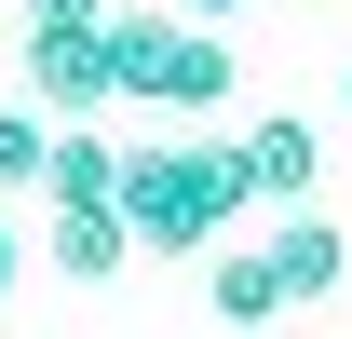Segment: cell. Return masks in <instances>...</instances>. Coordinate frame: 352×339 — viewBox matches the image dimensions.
I'll use <instances>...</instances> for the list:
<instances>
[{
    "label": "cell",
    "mask_w": 352,
    "mask_h": 339,
    "mask_svg": "<svg viewBox=\"0 0 352 339\" xmlns=\"http://www.w3.org/2000/svg\"><path fill=\"white\" fill-rule=\"evenodd\" d=\"M122 258H135L122 204H54V271H68V285H109Z\"/></svg>",
    "instance_id": "obj_6"
},
{
    "label": "cell",
    "mask_w": 352,
    "mask_h": 339,
    "mask_svg": "<svg viewBox=\"0 0 352 339\" xmlns=\"http://www.w3.org/2000/svg\"><path fill=\"white\" fill-rule=\"evenodd\" d=\"M54 163V109H0V190H41Z\"/></svg>",
    "instance_id": "obj_9"
},
{
    "label": "cell",
    "mask_w": 352,
    "mask_h": 339,
    "mask_svg": "<svg viewBox=\"0 0 352 339\" xmlns=\"http://www.w3.org/2000/svg\"><path fill=\"white\" fill-rule=\"evenodd\" d=\"M204 298H217L230 326L258 339V326H271V312H285V271H271V245H230V258H217V271H204Z\"/></svg>",
    "instance_id": "obj_8"
},
{
    "label": "cell",
    "mask_w": 352,
    "mask_h": 339,
    "mask_svg": "<svg viewBox=\"0 0 352 339\" xmlns=\"http://www.w3.org/2000/svg\"><path fill=\"white\" fill-rule=\"evenodd\" d=\"M271 245V271H285V298H339V271H352V245H339V217H311V204H285L258 231Z\"/></svg>",
    "instance_id": "obj_5"
},
{
    "label": "cell",
    "mask_w": 352,
    "mask_h": 339,
    "mask_svg": "<svg viewBox=\"0 0 352 339\" xmlns=\"http://www.w3.org/2000/svg\"><path fill=\"white\" fill-rule=\"evenodd\" d=\"M109 95H135V109H217L230 95V41L176 28V14H109Z\"/></svg>",
    "instance_id": "obj_2"
},
{
    "label": "cell",
    "mask_w": 352,
    "mask_h": 339,
    "mask_svg": "<svg viewBox=\"0 0 352 339\" xmlns=\"http://www.w3.org/2000/svg\"><path fill=\"white\" fill-rule=\"evenodd\" d=\"M339 109H352V82H339Z\"/></svg>",
    "instance_id": "obj_12"
},
{
    "label": "cell",
    "mask_w": 352,
    "mask_h": 339,
    "mask_svg": "<svg viewBox=\"0 0 352 339\" xmlns=\"http://www.w3.org/2000/svg\"><path fill=\"white\" fill-rule=\"evenodd\" d=\"M41 190H54V204H109V190H122V150H109L95 123H54V163H41Z\"/></svg>",
    "instance_id": "obj_7"
},
{
    "label": "cell",
    "mask_w": 352,
    "mask_h": 339,
    "mask_svg": "<svg viewBox=\"0 0 352 339\" xmlns=\"http://www.w3.org/2000/svg\"><path fill=\"white\" fill-rule=\"evenodd\" d=\"M217 14H244V0H190V28H217Z\"/></svg>",
    "instance_id": "obj_10"
},
{
    "label": "cell",
    "mask_w": 352,
    "mask_h": 339,
    "mask_svg": "<svg viewBox=\"0 0 352 339\" xmlns=\"http://www.w3.org/2000/svg\"><path fill=\"white\" fill-rule=\"evenodd\" d=\"M28 109H54V123H95L109 109V14L28 28Z\"/></svg>",
    "instance_id": "obj_3"
},
{
    "label": "cell",
    "mask_w": 352,
    "mask_h": 339,
    "mask_svg": "<svg viewBox=\"0 0 352 339\" xmlns=\"http://www.w3.org/2000/svg\"><path fill=\"white\" fill-rule=\"evenodd\" d=\"M122 231L149 258H190V245H217L230 217H244V163H230V136H176V150H122Z\"/></svg>",
    "instance_id": "obj_1"
},
{
    "label": "cell",
    "mask_w": 352,
    "mask_h": 339,
    "mask_svg": "<svg viewBox=\"0 0 352 339\" xmlns=\"http://www.w3.org/2000/svg\"><path fill=\"white\" fill-rule=\"evenodd\" d=\"M230 163H244V204H271V217H285V204H311L325 136H311L298 109H271V123H244V136H230Z\"/></svg>",
    "instance_id": "obj_4"
},
{
    "label": "cell",
    "mask_w": 352,
    "mask_h": 339,
    "mask_svg": "<svg viewBox=\"0 0 352 339\" xmlns=\"http://www.w3.org/2000/svg\"><path fill=\"white\" fill-rule=\"evenodd\" d=\"M0 298H14V231H0Z\"/></svg>",
    "instance_id": "obj_11"
}]
</instances>
